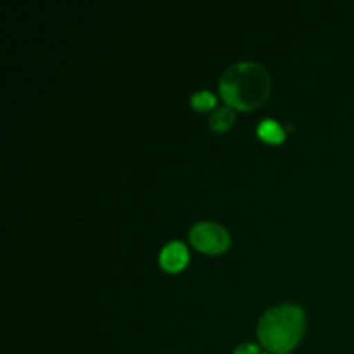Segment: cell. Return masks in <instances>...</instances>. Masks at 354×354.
Here are the masks:
<instances>
[{"label": "cell", "instance_id": "cell-1", "mask_svg": "<svg viewBox=\"0 0 354 354\" xmlns=\"http://www.w3.org/2000/svg\"><path fill=\"white\" fill-rule=\"evenodd\" d=\"M270 88L272 82L268 71L252 61L230 66L220 80L221 97L227 104L241 111H251L261 106L268 97Z\"/></svg>", "mask_w": 354, "mask_h": 354}, {"label": "cell", "instance_id": "cell-2", "mask_svg": "<svg viewBox=\"0 0 354 354\" xmlns=\"http://www.w3.org/2000/svg\"><path fill=\"white\" fill-rule=\"evenodd\" d=\"M306 317L296 304H280L272 308L258 324V337L268 349L277 353H287L303 337Z\"/></svg>", "mask_w": 354, "mask_h": 354}, {"label": "cell", "instance_id": "cell-3", "mask_svg": "<svg viewBox=\"0 0 354 354\" xmlns=\"http://www.w3.org/2000/svg\"><path fill=\"white\" fill-rule=\"evenodd\" d=\"M190 242L196 245L199 251L207 254H218V252L227 251L230 245V235L221 225L213 221H201L190 228Z\"/></svg>", "mask_w": 354, "mask_h": 354}, {"label": "cell", "instance_id": "cell-4", "mask_svg": "<svg viewBox=\"0 0 354 354\" xmlns=\"http://www.w3.org/2000/svg\"><path fill=\"white\" fill-rule=\"evenodd\" d=\"M187 261H189V252L185 245L178 241L169 242L159 254V263L168 272H180L187 265Z\"/></svg>", "mask_w": 354, "mask_h": 354}, {"label": "cell", "instance_id": "cell-5", "mask_svg": "<svg viewBox=\"0 0 354 354\" xmlns=\"http://www.w3.org/2000/svg\"><path fill=\"white\" fill-rule=\"evenodd\" d=\"M258 135L263 140L272 142V144H280L286 137L282 127L273 120H263L258 127Z\"/></svg>", "mask_w": 354, "mask_h": 354}, {"label": "cell", "instance_id": "cell-6", "mask_svg": "<svg viewBox=\"0 0 354 354\" xmlns=\"http://www.w3.org/2000/svg\"><path fill=\"white\" fill-rule=\"evenodd\" d=\"M235 114L230 107H220V109L214 111L209 118V127L214 131H225L234 124Z\"/></svg>", "mask_w": 354, "mask_h": 354}, {"label": "cell", "instance_id": "cell-7", "mask_svg": "<svg viewBox=\"0 0 354 354\" xmlns=\"http://www.w3.org/2000/svg\"><path fill=\"white\" fill-rule=\"evenodd\" d=\"M190 104H192V107H196L199 111L209 109V107H213L216 104V97L211 92H207V90H203V92H197L190 97Z\"/></svg>", "mask_w": 354, "mask_h": 354}, {"label": "cell", "instance_id": "cell-8", "mask_svg": "<svg viewBox=\"0 0 354 354\" xmlns=\"http://www.w3.org/2000/svg\"><path fill=\"white\" fill-rule=\"evenodd\" d=\"M258 353H259L258 346L251 344V342H249V344H241L234 351V354H258Z\"/></svg>", "mask_w": 354, "mask_h": 354}]
</instances>
